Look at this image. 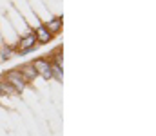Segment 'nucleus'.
Listing matches in <instances>:
<instances>
[{
	"mask_svg": "<svg viewBox=\"0 0 156 136\" xmlns=\"http://www.w3.org/2000/svg\"><path fill=\"white\" fill-rule=\"evenodd\" d=\"M2 78L13 87V89L16 91V94L20 96L24 91H26V87H27V84L22 80V76L18 75V71L16 69H9V71H5V73H2Z\"/></svg>",
	"mask_w": 156,
	"mask_h": 136,
	"instance_id": "nucleus-1",
	"label": "nucleus"
},
{
	"mask_svg": "<svg viewBox=\"0 0 156 136\" xmlns=\"http://www.w3.org/2000/svg\"><path fill=\"white\" fill-rule=\"evenodd\" d=\"M31 65L35 67V71H37V75H38L40 78H44V80H53V75H51V64H49V60H47L45 56H38V58H35V60L31 62Z\"/></svg>",
	"mask_w": 156,
	"mask_h": 136,
	"instance_id": "nucleus-2",
	"label": "nucleus"
},
{
	"mask_svg": "<svg viewBox=\"0 0 156 136\" xmlns=\"http://www.w3.org/2000/svg\"><path fill=\"white\" fill-rule=\"evenodd\" d=\"M16 71H18V75L22 76V80L29 85V84H33L37 78H38V75H37V71H35V67L31 65V62H27V64H20L18 67H15Z\"/></svg>",
	"mask_w": 156,
	"mask_h": 136,
	"instance_id": "nucleus-3",
	"label": "nucleus"
},
{
	"mask_svg": "<svg viewBox=\"0 0 156 136\" xmlns=\"http://www.w3.org/2000/svg\"><path fill=\"white\" fill-rule=\"evenodd\" d=\"M44 26H45V29H47L49 33L58 35V33L62 31V26H64V16H62V15H53L47 22H44Z\"/></svg>",
	"mask_w": 156,
	"mask_h": 136,
	"instance_id": "nucleus-4",
	"label": "nucleus"
},
{
	"mask_svg": "<svg viewBox=\"0 0 156 136\" xmlns=\"http://www.w3.org/2000/svg\"><path fill=\"white\" fill-rule=\"evenodd\" d=\"M31 45H38L33 29H29L26 35H20V37H18V40H16V51H18V49H24V47H31Z\"/></svg>",
	"mask_w": 156,
	"mask_h": 136,
	"instance_id": "nucleus-5",
	"label": "nucleus"
},
{
	"mask_svg": "<svg viewBox=\"0 0 156 136\" xmlns=\"http://www.w3.org/2000/svg\"><path fill=\"white\" fill-rule=\"evenodd\" d=\"M35 31V37H37V44H47V42H51L53 38H55V35L53 33H49L47 29H45V26L44 24H40L38 27H35L33 29Z\"/></svg>",
	"mask_w": 156,
	"mask_h": 136,
	"instance_id": "nucleus-6",
	"label": "nucleus"
},
{
	"mask_svg": "<svg viewBox=\"0 0 156 136\" xmlns=\"http://www.w3.org/2000/svg\"><path fill=\"white\" fill-rule=\"evenodd\" d=\"M16 53V42L15 44H0V62H9Z\"/></svg>",
	"mask_w": 156,
	"mask_h": 136,
	"instance_id": "nucleus-7",
	"label": "nucleus"
},
{
	"mask_svg": "<svg viewBox=\"0 0 156 136\" xmlns=\"http://www.w3.org/2000/svg\"><path fill=\"white\" fill-rule=\"evenodd\" d=\"M49 64H51V75H53V80H56V82L62 84V80H64V65L55 64V62H49Z\"/></svg>",
	"mask_w": 156,
	"mask_h": 136,
	"instance_id": "nucleus-8",
	"label": "nucleus"
},
{
	"mask_svg": "<svg viewBox=\"0 0 156 136\" xmlns=\"http://www.w3.org/2000/svg\"><path fill=\"white\" fill-rule=\"evenodd\" d=\"M37 49H38V45H31V47H24V49H18V51H16L15 54L22 58V56H27V54H31V53H35Z\"/></svg>",
	"mask_w": 156,
	"mask_h": 136,
	"instance_id": "nucleus-9",
	"label": "nucleus"
}]
</instances>
